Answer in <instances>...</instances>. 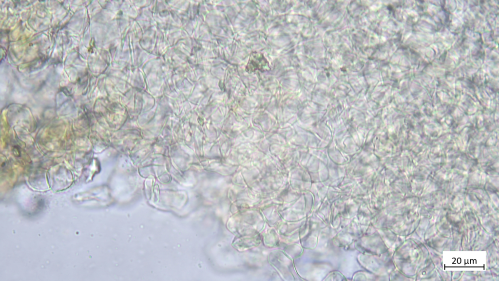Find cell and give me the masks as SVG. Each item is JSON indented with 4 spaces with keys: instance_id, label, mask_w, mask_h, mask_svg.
Listing matches in <instances>:
<instances>
[{
    "instance_id": "cell-1",
    "label": "cell",
    "mask_w": 499,
    "mask_h": 281,
    "mask_svg": "<svg viewBox=\"0 0 499 281\" xmlns=\"http://www.w3.org/2000/svg\"><path fill=\"white\" fill-rule=\"evenodd\" d=\"M245 69L248 73H252L256 70L265 72L270 70L269 63L264 55L256 52L250 54Z\"/></svg>"
}]
</instances>
